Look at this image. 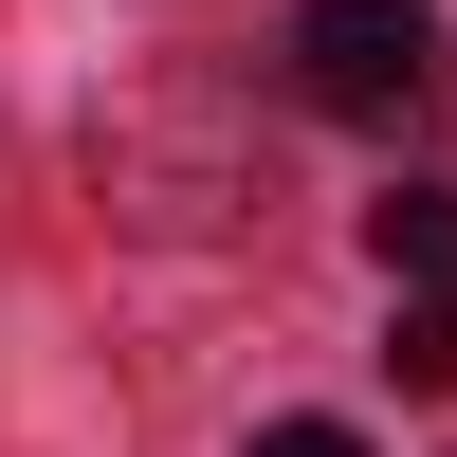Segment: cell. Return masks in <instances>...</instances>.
<instances>
[{
    "label": "cell",
    "instance_id": "1",
    "mask_svg": "<svg viewBox=\"0 0 457 457\" xmlns=\"http://www.w3.org/2000/svg\"><path fill=\"white\" fill-rule=\"evenodd\" d=\"M439 0H293V92L329 129H421L439 110Z\"/></svg>",
    "mask_w": 457,
    "mask_h": 457
},
{
    "label": "cell",
    "instance_id": "4",
    "mask_svg": "<svg viewBox=\"0 0 457 457\" xmlns=\"http://www.w3.org/2000/svg\"><path fill=\"white\" fill-rule=\"evenodd\" d=\"M256 457H366V439H348V421H275Z\"/></svg>",
    "mask_w": 457,
    "mask_h": 457
},
{
    "label": "cell",
    "instance_id": "2",
    "mask_svg": "<svg viewBox=\"0 0 457 457\" xmlns=\"http://www.w3.org/2000/svg\"><path fill=\"white\" fill-rule=\"evenodd\" d=\"M366 256H385L403 293H439L457 275V183H385V202H366Z\"/></svg>",
    "mask_w": 457,
    "mask_h": 457
},
{
    "label": "cell",
    "instance_id": "3",
    "mask_svg": "<svg viewBox=\"0 0 457 457\" xmlns=\"http://www.w3.org/2000/svg\"><path fill=\"white\" fill-rule=\"evenodd\" d=\"M385 366H403L421 403H457V275H439V293H403V348H385Z\"/></svg>",
    "mask_w": 457,
    "mask_h": 457
}]
</instances>
